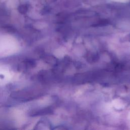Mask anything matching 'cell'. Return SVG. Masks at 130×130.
Here are the masks:
<instances>
[{"instance_id":"1","label":"cell","mask_w":130,"mask_h":130,"mask_svg":"<svg viewBox=\"0 0 130 130\" xmlns=\"http://www.w3.org/2000/svg\"><path fill=\"white\" fill-rule=\"evenodd\" d=\"M27 7L25 5H22L21 6L19 7V11L20 13H25L26 11H27Z\"/></svg>"}]
</instances>
